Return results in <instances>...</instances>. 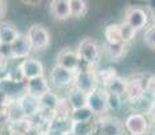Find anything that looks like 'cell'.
Instances as JSON below:
<instances>
[{"instance_id":"cell-28","label":"cell","mask_w":155,"mask_h":135,"mask_svg":"<svg viewBox=\"0 0 155 135\" xmlns=\"http://www.w3.org/2000/svg\"><path fill=\"white\" fill-rule=\"evenodd\" d=\"M107 104H108L109 111H119L121 108V106H123V96L107 92Z\"/></svg>"},{"instance_id":"cell-12","label":"cell","mask_w":155,"mask_h":135,"mask_svg":"<svg viewBox=\"0 0 155 135\" xmlns=\"http://www.w3.org/2000/svg\"><path fill=\"white\" fill-rule=\"evenodd\" d=\"M49 11L55 20L65 22L71 18L69 0H51L49 4Z\"/></svg>"},{"instance_id":"cell-17","label":"cell","mask_w":155,"mask_h":135,"mask_svg":"<svg viewBox=\"0 0 155 135\" xmlns=\"http://www.w3.org/2000/svg\"><path fill=\"white\" fill-rule=\"evenodd\" d=\"M104 89L107 92H111V93L119 95V96H126V91H127V80L123 79L120 76H113L108 83L104 85Z\"/></svg>"},{"instance_id":"cell-23","label":"cell","mask_w":155,"mask_h":135,"mask_svg":"<svg viewBox=\"0 0 155 135\" xmlns=\"http://www.w3.org/2000/svg\"><path fill=\"white\" fill-rule=\"evenodd\" d=\"M94 113L92 112V110L88 106L82 108H77V110H71L70 112V119L73 123L78 122H91V119L93 118Z\"/></svg>"},{"instance_id":"cell-46","label":"cell","mask_w":155,"mask_h":135,"mask_svg":"<svg viewBox=\"0 0 155 135\" xmlns=\"http://www.w3.org/2000/svg\"><path fill=\"white\" fill-rule=\"evenodd\" d=\"M0 43H2V42H0Z\"/></svg>"},{"instance_id":"cell-34","label":"cell","mask_w":155,"mask_h":135,"mask_svg":"<svg viewBox=\"0 0 155 135\" xmlns=\"http://www.w3.org/2000/svg\"><path fill=\"white\" fill-rule=\"evenodd\" d=\"M10 101H12V100H11V97H10V95H8V92L5 91L4 88H2V86H0V107L4 108L8 103H10Z\"/></svg>"},{"instance_id":"cell-22","label":"cell","mask_w":155,"mask_h":135,"mask_svg":"<svg viewBox=\"0 0 155 135\" xmlns=\"http://www.w3.org/2000/svg\"><path fill=\"white\" fill-rule=\"evenodd\" d=\"M71 18H84L88 12V2L86 0H69Z\"/></svg>"},{"instance_id":"cell-4","label":"cell","mask_w":155,"mask_h":135,"mask_svg":"<svg viewBox=\"0 0 155 135\" xmlns=\"http://www.w3.org/2000/svg\"><path fill=\"white\" fill-rule=\"evenodd\" d=\"M124 128L130 135H140L147 133L150 124H148V119L146 115L140 112H134L127 116L124 122Z\"/></svg>"},{"instance_id":"cell-39","label":"cell","mask_w":155,"mask_h":135,"mask_svg":"<svg viewBox=\"0 0 155 135\" xmlns=\"http://www.w3.org/2000/svg\"><path fill=\"white\" fill-rule=\"evenodd\" d=\"M148 113H150V116H151V120L155 123V101L151 104V108H150V111H148Z\"/></svg>"},{"instance_id":"cell-5","label":"cell","mask_w":155,"mask_h":135,"mask_svg":"<svg viewBox=\"0 0 155 135\" xmlns=\"http://www.w3.org/2000/svg\"><path fill=\"white\" fill-rule=\"evenodd\" d=\"M74 74L76 73L69 69L61 66V65H55L50 73V83L55 88H66L74 83Z\"/></svg>"},{"instance_id":"cell-24","label":"cell","mask_w":155,"mask_h":135,"mask_svg":"<svg viewBox=\"0 0 155 135\" xmlns=\"http://www.w3.org/2000/svg\"><path fill=\"white\" fill-rule=\"evenodd\" d=\"M59 100H61V97H59L57 93L50 89L49 92H46L45 95H42L39 97V103H41V108H47V110H51L54 111L57 106H58Z\"/></svg>"},{"instance_id":"cell-2","label":"cell","mask_w":155,"mask_h":135,"mask_svg":"<svg viewBox=\"0 0 155 135\" xmlns=\"http://www.w3.org/2000/svg\"><path fill=\"white\" fill-rule=\"evenodd\" d=\"M78 56L81 61L86 62L89 65H94L99 62L101 57V49L97 45V42L92 38H84L78 45Z\"/></svg>"},{"instance_id":"cell-35","label":"cell","mask_w":155,"mask_h":135,"mask_svg":"<svg viewBox=\"0 0 155 135\" xmlns=\"http://www.w3.org/2000/svg\"><path fill=\"white\" fill-rule=\"evenodd\" d=\"M7 66H8V58L0 56V73L7 70Z\"/></svg>"},{"instance_id":"cell-31","label":"cell","mask_w":155,"mask_h":135,"mask_svg":"<svg viewBox=\"0 0 155 135\" xmlns=\"http://www.w3.org/2000/svg\"><path fill=\"white\" fill-rule=\"evenodd\" d=\"M144 43H146V46H148L150 49H154L155 50V25L153 26H150L147 30H146V32H144Z\"/></svg>"},{"instance_id":"cell-11","label":"cell","mask_w":155,"mask_h":135,"mask_svg":"<svg viewBox=\"0 0 155 135\" xmlns=\"http://www.w3.org/2000/svg\"><path fill=\"white\" fill-rule=\"evenodd\" d=\"M144 95H146V81H143L142 77H132L131 80H127L126 99L130 103H135L139 99H142Z\"/></svg>"},{"instance_id":"cell-20","label":"cell","mask_w":155,"mask_h":135,"mask_svg":"<svg viewBox=\"0 0 155 135\" xmlns=\"http://www.w3.org/2000/svg\"><path fill=\"white\" fill-rule=\"evenodd\" d=\"M47 128L61 131V133H65L66 135H71L73 122H71L70 118H54L49 124H47Z\"/></svg>"},{"instance_id":"cell-3","label":"cell","mask_w":155,"mask_h":135,"mask_svg":"<svg viewBox=\"0 0 155 135\" xmlns=\"http://www.w3.org/2000/svg\"><path fill=\"white\" fill-rule=\"evenodd\" d=\"M73 85L77 89L85 92L86 95H89L91 92H93L94 89H97L99 81L96 77V72L89 70V69H82V70H77L74 74V83Z\"/></svg>"},{"instance_id":"cell-42","label":"cell","mask_w":155,"mask_h":135,"mask_svg":"<svg viewBox=\"0 0 155 135\" xmlns=\"http://www.w3.org/2000/svg\"><path fill=\"white\" fill-rule=\"evenodd\" d=\"M89 135H103V134H101L100 131H99V128H97V130H92V133L89 134Z\"/></svg>"},{"instance_id":"cell-9","label":"cell","mask_w":155,"mask_h":135,"mask_svg":"<svg viewBox=\"0 0 155 135\" xmlns=\"http://www.w3.org/2000/svg\"><path fill=\"white\" fill-rule=\"evenodd\" d=\"M18 103H19V106H20V108H22V111H23V113H25L26 118L32 119L41 110L39 97L31 95L27 91L18 99Z\"/></svg>"},{"instance_id":"cell-30","label":"cell","mask_w":155,"mask_h":135,"mask_svg":"<svg viewBox=\"0 0 155 135\" xmlns=\"http://www.w3.org/2000/svg\"><path fill=\"white\" fill-rule=\"evenodd\" d=\"M113 76H116V72H115V69H112V68L101 69V70L96 72L97 81H99V84H103V86L105 85V84L108 83V81L111 80Z\"/></svg>"},{"instance_id":"cell-10","label":"cell","mask_w":155,"mask_h":135,"mask_svg":"<svg viewBox=\"0 0 155 135\" xmlns=\"http://www.w3.org/2000/svg\"><path fill=\"white\" fill-rule=\"evenodd\" d=\"M124 20L139 31V30L144 29L146 25H147L148 15L146 12V10H143L142 7H131L127 10Z\"/></svg>"},{"instance_id":"cell-36","label":"cell","mask_w":155,"mask_h":135,"mask_svg":"<svg viewBox=\"0 0 155 135\" xmlns=\"http://www.w3.org/2000/svg\"><path fill=\"white\" fill-rule=\"evenodd\" d=\"M20 2L26 5H30V7H37L42 3V0H20Z\"/></svg>"},{"instance_id":"cell-27","label":"cell","mask_w":155,"mask_h":135,"mask_svg":"<svg viewBox=\"0 0 155 135\" xmlns=\"http://www.w3.org/2000/svg\"><path fill=\"white\" fill-rule=\"evenodd\" d=\"M70 112H71V107L69 100H65V99H61L58 103V106L54 110V115L55 118H70Z\"/></svg>"},{"instance_id":"cell-6","label":"cell","mask_w":155,"mask_h":135,"mask_svg":"<svg viewBox=\"0 0 155 135\" xmlns=\"http://www.w3.org/2000/svg\"><path fill=\"white\" fill-rule=\"evenodd\" d=\"M88 107L94 115H103L108 111L107 104V92L105 89H94L88 95Z\"/></svg>"},{"instance_id":"cell-21","label":"cell","mask_w":155,"mask_h":135,"mask_svg":"<svg viewBox=\"0 0 155 135\" xmlns=\"http://www.w3.org/2000/svg\"><path fill=\"white\" fill-rule=\"evenodd\" d=\"M3 115H5V118L10 120V123L18 122V120H20V119L26 118L18 101H10V103L4 107V112H3Z\"/></svg>"},{"instance_id":"cell-26","label":"cell","mask_w":155,"mask_h":135,"mask_svg":"<svg viewBox=\"0 0 155 135\" xmlns=\"http://www.w3.org/2000/svg\"><path fill=\"white\" fill-rule=\"evenodd\" d=\"M136 32H138V30H135L131 25H128L126 20L120 23L121 41H123L124 43H130V42H132L134 38L136 37Z\"/></svg>"},{"instance_id":"cell-19","label":"cell","mask_w":155,"mask_h":135,"mask_svg":"<svg viewBox=\"0 0 155 135\" xmlns=\"http://www.w3.org/2000/svg\"><path fill=\"white\" fill-rule=\"evenodd\" d=\"M68 100H69V103H70L71 110H77V108H82V107L88 106V95H86L85 92L77 89L76 86L70 89Z\"/></svg>"},{"instance_id":"cell-14","label":"cell","mask_w":155,"mask_h":135,"mask_svg":"<svg viewBox=\"0 0 155 135\" xmlns=\"http://www.w3.org/2000/svg\"><path fill=\"white\" fill-rule=\"evenodd\" d=\"M97 128L103 135H123V124L120 120L111 116H105V118L100 119L97 123Z\"/></svg>"},{"instance_id":"cell-15","label":"cell","mask_w":155,"mask_h":135,"mask_svg":"<svg viewBox=\"0 0 155 135\" xmlns=\"http://www.w3.org/2000/svg\"><path fill=\"white\" fill-rule=\"evenodd\" d=\"M26 91L30 92L31 95L37 96V97H41L42 95L50 91L49 81L45 76H38L34 77V79H30L27 80V84H26Z\"/></svg>"},{"instance_id":"cell-45","label":"cell","mask_w":155,"mask_h":135,"mask_svg":"<svg viewBox=\"0 0 155 135\" xmlns=\"http://www.w3.org/2000/svg\"><path fill=\"white\" fill-rule=\"evenodd\" d=\"M45 134H46V131H45V133H38V131H37V135H45ZM27 135H31V134H27Z\"/></svg>"},{"instance_id":"cell-7","label":"cell","mask_w":155,"mask_h":135,"mask_svg":"<svg viewBox=\"0 0 155 135\" xmlns=\"http://www.w3.org/2000/svg\"><path fill=\"white\" fill-rule=\"evenodd\" d=\"M19 69L26 80L34 79V77H38V76H45L43 64L37 58H28V57L25 58L19 64Z\"/></svg>"},{"instance_id":"cell-33","label":"cell","mask_w":155,"mask_h":135,"mask_svg":"<svg viewBox=\"0 0 155 135\" xmlns=\"http://www.w3.org/2000/svg\"><path fill=\"white\" fill-rule=\"evenodd\" d=\"M0 56L5 57V58H8V59H12L11 43H0Z\"/></svg>"},{"instance_id":"cell-18","label":"cell","mask_w":155,"mask_h":135,"mask_svg":"<svg viewBox=\"0 0 155 135\" xmlns=\"http://www.w3.org/2000/svg\"><path fill=\"white\" fill-rule=\"evenodd\" d=\"M19 31L12 23L2 22L0 23V42L2 43H12L19 37Z\"/></svg>"},{"instance_id":"cell-43","label":"cell","mask_w":155,"mask_h":135,"mask_svg":"<svg viewBox=\"0 0 155 135\" xmlns=\"http://www.w3.org/2000/svg\"><path fill=\"white\" fill-rule=\"evenodd\" d=\"M140 135H155V131H147V133L140 134Z\"/></svg>"},{"instance_id":"cell-16","label":"cell","mask_w":155,"mask_h":135,"mask_svg":"<svg viewBox=\"0 0 155 135\" xmlns=\"http://www.w3.org/2000/svg\"><path fill=\"white\" fill-rule=\"evenodd\" d=\"M103 52L111 61H120L123 57L127 56V43L124 42H116V43H109L105 42L103 46Z\"/></svg>"},{"instance_id":"cell-40","label":"cell","mask_w":155,"mask_h":135,"mask_svg":"<svg viewBox=\"0 0 155 135\" xmlns=\"http://www.w3.org/2000/svg\"><path fill=\"white\" fill-rule=\"evenodd\" d=\"M8 135H26L25 133H20L18 130H14V128H10L8 127Z\"/></svg>"},{"instance_id":"cell-29","label":"cell","mask_w":155,"mask_h":135,"mask_svg":"<svg viewBox=\"0 0 155 135\" xmlns=\"http://www.w3.org/2000/svg\"><path fill=\"white\" fill-rule=\"evenodd\" d=\"M93 130V126L91 122H78L73 123V130H71V135H89Z\"/></svg>"},{"instance_id":"cell-37","label":"cell","mask_w":155,"mask_h":135,"mask_svg":"<svg viewBox=\"0 0 155 135\" xmlns=\"http://www.w3.org/2000/svg\"><path fill=\"white\" fill-rule=\"evenodd\" d=\"M5 11H7V7H5V2L4 0H0V19L5 15Z\"/></svg>"},{"instance_id":"cell-8","label":"cell","mask_w":155,"mask_h":135,"mask_svg":"<svg viewBox=\"0 0 155 135\" xmlns=\"http://www.w3.org/2000/svg\"><path fill=\"white\" fill-rule=\"evenodd\" d=\"M80 64H81V58L78 56V52H74L70 49H62L57 56V65L69 69V70L76 73L80 69Z\"/></svg>"},{"instance_id":"cell-25","label":"cell","mask_w":155,"mask_h":135,"mask_svg":"<svg viewBox=\"0 0 155 135\" xmlns=\"http://www.w3.org/2000/svg\"><path fill=\"white\" fill-rule=\"evenodd\" d=\"M104 37H105V42H109V43L123 42L121 41V34H120V25L111 23V25L105 26V29H104Z\"/></svg>"},{"instance_id":"cell-41","label":"cell","mask_w":155,"mask_h":135,"mask_svg":"<svg viewBox=\"0 0 155 135\" xmlns=\"http://www.w3.org/2000/svg\"><path fill=\"white\" fill-rule=\"evenodd\" d=\"M147 3H148L151 10H155V0H147Z\"/></svg>"},{"instance_id":"cell-32","label":"cell","mask_w":155,"mask_h":135,"mask_svg":"<svg viewBox=\"0 0 155 135\" xmlns=\"http://www.w3.org/2000/svg\"><path fill=\"white\" fill-rule=\"evenodd\" d=\"M146 93L155 99V74H151L146 80Z\"/></svg>"},{"instance_id":"cell-1","label":"cell","mask_w":155,"mask_h":135,"mask_svg":"<svg viewBox=\"0 0 155 135\" xmlns=\"http://www.w3.org/2000/svg\"><path fill=\"white\" fill-rule=\"evenodd\" d=\"M26 35H27L30 43H31L32 50H37V52L49 47L50 42H51L49 30L42 25H38V23H34V25L30 26Z\"/></svg>"},{"instance_id":"cell-38","label":"cell","mask_w":155,"mask_h":135,"mask_svg":"<svg viewBox=\"0 0 155 135\" xmlns=\"http://www.w3.org/2000/svg\"><path fill=\"white\" fill-rule=\"evenodd\" d=\"M45 135H66L65 133H61V131H57V130H50V128H47L46 130V134Z\"/></svg>"},{"instance_id":"cell-13","label":"cell","mask_w":155,"mask_h":135,"mask_svg":"<svg viewBox=\"0 0 155 135\" xmlns=\"http://www.w3.org/2000/svg\"><path fill=\"white\" fill-rule=\"evenodd\" d=\"M11 50H12V59H22V58H27L32 50V46L30 43L27 35H22L15 39L11 43Z\"/></svg>"},{"instance_id":"cell-44","label":"cell","mask_w":155,"mask_h":135,"mask_svg":"<svg viewBox=\"0 0 155 135\" xmlns=\"http://www.w3.org/2000/svg\"><path fill=\"white\" fill-rule=\"evenodd\" d=\"M153 22H154V25H155V10H153Z\"/></svg>"}]
</instances>
